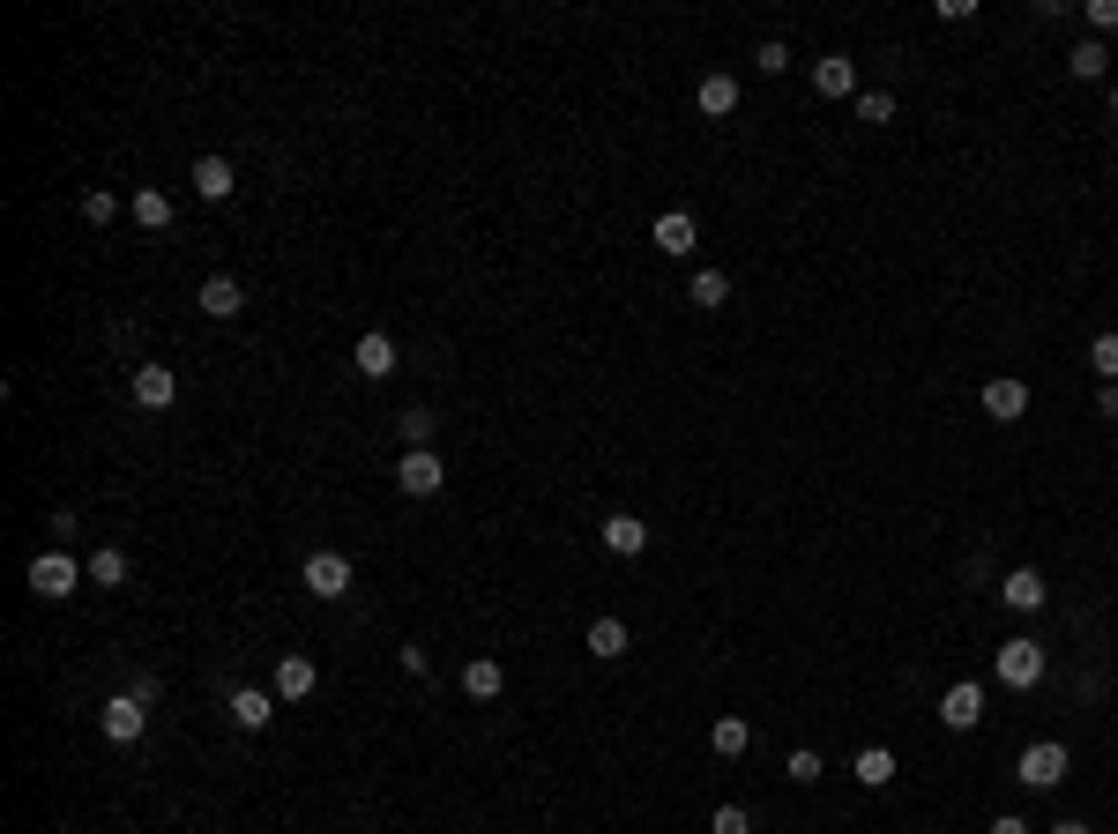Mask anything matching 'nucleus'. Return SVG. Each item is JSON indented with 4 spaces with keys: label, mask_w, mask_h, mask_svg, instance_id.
<instances>
[{
    "label": "nucleus",
    "mask_w": 1118,
    "mask_h": 834,
    "mask_svg": "<svg viewBox=\"0 0 1118 834\" xmlns=\"http://www.w3.org/2000/svg\"><path fill=\"white\" fill-rule=\"evenodd\" d=\"M992 671H999V686L1029 693V686H1043V648H1037V641H999Z\"/></svg>",
    "instance_id": "1"
},
{
    "label": "nucleus",
    "mask_w": 1118,
    "mask_h": 834,
    "mask_svg": "<svg viewBox=\"0 0 1118 834\" xmlns=\"http://www.w3.org/2000/svg\"><path fill=\"white\" fill-rule=\"evenodd\" d=\"M82 574H90V566H75L68 552H38V559H30V589L46 596V604H60V596H75Z\"/></svg>",
    "instance_id": "2"
},
{
    "label": "nucleus",
    "mask_w": 1118,
    "mask_h": 834,
    "mask_svg": "<svg viewBox=\"0 0 1118 834\" xmlns=\"http://www.w3.org/2000/svg\"><path fill=\"white\" fill-rule=\"evenodd\" d=\"M1015 775H1021L1029 790H1059V783H1067V745H1059V737H1037V745L1021 753Z\"/></svg>",
    "instance_id": "3"
},
{
    "label": "nucleus",
    "mask_w": 1118,
    "mask_h": 834,
    "mask_svg": "<svg viewBox=\"0 0 1118 834\" xmlns=\"http://www.w3.org/2000/svg\"><path fill=\"white\" fill-rule=\"evenodd\" d=\"M396 485L410 492V499H433V492L447 485L441 455H433V447H403V463H396Z\"/></svg>",
    "instance_id": "4"
},
{
    "label": "nucleus",
    "mask_w": 1118,
    "mask_h": 834,
    "mask_svg": "<svg viewBox=\"0 0 1118 834\" xmlns=\"http://www.w3.org/2000/svg\"><path fill=\"white\" fill-rule=\"evenodd\" d=\"M135 403H142V410H172L179 403V373L157 366V358H142V366H135Z\"/></svg>",
    "instance_id": "5"
},
{
    "label": "nucleus",
    "mask_w": 1118,
    "mask_h": 834,
    "mask_svg": "<svg viewBox=\"0 0 1118 834\" xmlns=\"http://www.w3.org/2000/svg\"><path fill=\"white\" fill-rule=\"evenodd\" d=\"M98 723H105V737H112V745H135V737H142V723H149V701H135V693H112Z\"/></svg>",
    "instance_id": "6"
},
{
    "label": "nucleus",
    "mask_w": 1118,
    "mask_h": 834,
    "mask_svg": "<svg viewBox=\"0 0 1118 834\" xmlns=\"http://www.w3.org/2000/svg\"><path fill=\"white\" fill-rule=\"evenodd\" d=\"M224 715H231L239 731H269V723H276V693L269 686H239L231 701H224Z\"/></svg>",
    "instance_id": "7"
},
{
    "label": "nucleus",
    "mask_w": 1118,
    "mask_h": 834,
    "mask_svg": "<svg viewBox=\"0 0 1118 834\" xmlns=\"http://www.w3.org/2000/svg\"><path fill=\"white\" fill-rule=\"evenodd\" d=\"M940 723H947V731H977V723H985V686H969V678H962V686H947L940 693Z\"/></svg>",
    "instance_id": "8"
},
{
    "label": "nucleus",
    "mask_w": 1118,
    "mask_h": 834,
    "mask_svg": "<svg viewBox=\"0 0 1118 834\" xmlns=\"http://www.w3.org/2000/svg\"><path fill=\"white\" fill-rule=\"evenodd\" d=\"M306 596H350V559L344 552H314V559H306Z\"/></svg>",
    "instance_id": "9"
},
{
    "label": "nucleus",
    "mask_w": 1118,
    "mask_h": 834,
    "mask_svg": "<svg viewBox=\"0 0 1118 834\" xmlns=\"http://www.w3.org/2000/svg\"><path fill=\"white\" fill-rule=\"evenodd\" d=\"M396 358H403L396 336H380V328H366V336H358V350H350V366L366 373V380H388V373H396Z\"/></svg>",
    "instance_id": "10"
},
{
    "label": "nucleus",
    "mask_w": 1118,
    "mask_h": 834,
    "mask_svg": "<svg viewBox=\"0 0 1118 834\" xmlns=\"http://www.w3.org/2000/svg\"><path fill=\"white\" fill-rule=\"evenodd\" d=\"M314 686H321V671H314L306 656H276V678H269V693H276V701H306Z\"/></svg>",
    "instance_id": "11"
},
{
    "label": "nucleus",
    "mask_w": 1118,
    "mask_h": 834,
    "mask_svg": "<svg viewBox=\"0 0 1118 834\" xmlns=\"http://www.w3.org/2000/svg\"><path fill=\"white\" fill-rule=\"evenodd\" d=\"M596 537H604V552H612V559H642V552H649L642 515H612L604 529H596Z\"/></svg>",
    "instance_id": "12"
},
{
    "label": "nucleus",
    "mask_w": 1118,
    "mask_h": 834,
    "mask_svg": "<svg viewBox=\"0 0 1118 834\" xmlns=\"http://www.w3.org/2000/svg\"><path fill=\"white\" fill-rule=\"evenodd\" d=\"M999 604H1007V612H1043V574L1037 566H1015V574L999 582Z\"/></svg>",
    "instance_id": "13"
},
{
    "label": "nucleus",
    "mask_w": 1118,
    "mask_h": 834,
    "mask_svg": "<svg viewBox=\"0 0 1118 834\" xmlns=\"http://www.w3.org/2000/svg\"><path fill=\"white\" fill-rule=\"evenodd\" d=\"M1021 410H1029V388H1021V380H1007V373H999V380H985V417L1015 425Z\"/></svg>",
    "instance_id": "14"
},
{
    "label": "nucleus",
    "mask_w": 1118,
    "mask_h": 834,
    "mask_svg": "<svg viewBox=\"0 0 1118 834\" xmlns=\"http://www.w3.org/2000/svg\"><path fill=\"white\" fill-rule=\"evenodd\" d=\"M195 306H201V314H209V320H231V314H239V306H247V291H239L231 276H209V284H201V291H195Z\"/></svg>",
    "instance_id": "15"
},
{
    "label": "nucleus",
    "mask_w": 1118,
    "mask_h": 834,
    "mask_svg": "<svg viewBox=\"0 0 1118 834\" xmlns=\"http://www.w3.org/2000/svg\"><path fill=\"white\" fill-rule=\"evenodd\" d=\"M694 239H701V224L686 217V209H664V217H656V254H694Z\"/></svg>",
    "instance_id": "16"
},
{
    "label": "nucleus",
    "mask_w": 1118,
    "mask_h": 834,
    "mask_svg": "<svg viewBox=\"0 0 1118 834\" xmlns=\"http://www.w3.org/2000/svg\"><path fill=\"white\" fill-rule=\"evenodd\" d=\"M231 187H239V172H231L224 157H195V195L201 201H231Z\"/></svg>",
    "instance_id": "17"
},
{
    "label": "nucleus",
    "mask_w": 1118,
    "mask_h": 834,
    "mask_svg": "<svg viewBox=\"0 0 1118 834\" xmlns=\"http://www.w3.org/2000/svg\"><path fill=\"white\" fill-rule=\"evenodd\" d=\"M709 745H716V761H739L745 745H753V723H745V715H716V723H709Z\"/></svg>",
    "instance_id": "18"
},
{
    "label": "nucleus",
    "mask_w": 1118,
    "mask_h": 834,
    "mask_svg": "<svg viewBox=\"0 0 1118 834\" xmlns=\"http://www.w3.org/2000/svg\"><path fill=\"white\" fill-rule=\"evenodd\" d=\"M499 686H507V671H499L493 656H471V663H463V693H471V701H499Z\"/></svg>",
    "instance_id": "19"
},
{
    "label": "nucleus",
    "mask_w": 1118,
    "mask_h": 834,
    "mask_svg": "<svg viewBox=\"0 0 1118 834\" xmlns=\"http://www.w3.org/2000/svg\"><path fill=\"white\" fill-rule=\"evenodd\" d=\"M694 98H701V112H709V120H731V112H739V82H731V75H701Z\"/></svg>",
    "instance_id": "20"
},
{
    "label": "nucleus",
    "mask_w": 1118,
    "mask_h": 834,
    "mask_svg": "<svg viewBox=\"0 0 1118 834\" xmlns=\"http://www.w3.org/2000/svg\"><path fill=\"white\" fill-rule=\"evenodd\" d=\"M813 90H820V98H858V68L835 52V60H820V68H813Z\"/></svg>",
    "instance_id": "21"
},
{
    "label": "nucleus",
    "mask_w": 1118,
    "mask_h": 834,
    "mask_svg": "<svg viewBox=\"0 0 1118 834\" xmlns=\"http://www.w3.org/2000/svg\"><path fill=\"white\" fill-rule=\"evenodd\" d=\"M686 298H694L701 314H716L723 298H731V276H723V269H694V284H686Z\"/></svg>",
    "instance_id": "22"
},
{
    "label": "nucleus",
    "mask_w": 1118,
    "mask_h": 834,
    "mask_svg": "<svg viewBox=\"0 0 1118 834\" xmlns=\"http://www.w3.org/2000/svg\"><path fill=\"white\" fill-rule=\"evenodd\" d=\"M858 783H865V790H888L894 783V753H888V745H865V753H858Z\"/></svg>",
    "instance_id": "23"
},
{
    "label": "nucleus",
    "mask_w": 1118,
    "mask_h": 834,
    "mask_svg": "<svg viewBox=\"0 0 1118 834\" xmlns=\"http://www.w3.org/2000/svg\"><path fill=\"white\" fill-rule=\"evenodd\" d=\"M590 656H604V663L626 656V618H596L590 626Z\"/></svg>",
    "instance_id": "24"
},
{
    "label": "nucleus",
    "mask_w": 1118,
    "mask_h": 834,
    "mask_svg": "<svg viewBox=\"0 0 1118 834\" xmlns=\"http://www.w3.org/2000/svg\"><path fill=\"white\" fill-rule=\"evenodd\" d=\"M90 582H98V589H120V582H127V552H112V544L90 552Z\"/></svg>",
    "instance_id": "25"
},
{
    "label": "nucleus",
    "mask_w": 1118,
    "mask_h": 834,
    "mask_svg": "<svg viewBox=\"0 0 1118 834\" xmlns=\"http://www.w3.org/2000/svg\"><path fill=\"white\" fill-rule=\"evenodd\" d=\"M135 224H149V231H165V224H172V195H157V187H142V195H135Z\"/></svg>",
    "instance_id": "26"
},
{
    "label": "nucleus",
    "mask_w": 1118,
    "mask_h": 834,
    "mask_svg": "<svg viewBox=\"0 0 1118 834\" xmlns=\"http://www.w3.org/2000/svg\"><path fill=\"white\" fill-rule=\"evenodd\" d=\"M1067 68L1081 75V82H1096V75L1111 68V52H1104V46H1096V38H1089V46H1074V60H1067Z\"/></svg>",
    "instance_id": "27"
},
{
    "label": "nucleus",
    "mask_w": 1118,
    "mask_h": 834,
    "mask_svg": "<svg viewBox=\"0 0 1118 834\" xmlns=\"http://www.w3.org/2000/svg\"><path fill=\"white\" fill-rule=\"evenodd\" d=\"M1089 366H1096V373H1104V380H1111V388H1118V328H1111V336H1096V344H1089Z\"/></svg>",
    "instance_id": "28"
},
{
    "label": "nucleus",
    "mask_w": 1118,
    "mask_h": 834,
    "mask_svg": "<svg viewBox=\"0 0 1118 834\" xmlns=\"http://www.w3.org/2000/svg\"><path fill=\"white\" fill-rule=\"evenodd\" d=\"M433 425H441L433 410H403V447H425V440H433Z\"/></svg>",
    "instance_id": "29"
},
{
    "label": "nucleus",
    "mask_w": 1118,
    "mask_h": 834,
    "mask_svg": "<svg viewBox=\"0 0 1118 834\" xmlns=\"http://www.w3.org/2000/svg\"><path fill=\"white\" fill-rule=\"evenodd\" d=\"M709 834H753V820H745V805H716Z\"/></svg>",
    "instance_id": "30"
},
{
    "label": "nucleus",
    "mask_w": 1118,
    "mask_h": 834,
    "mask_svg": "<svg viewBox=\"0 0 1118 834\" xmlns=\"http://www.w3.org/2000/svg\"><path fill=\"white\" fill-rule=\"evenodd\" d=\"M858 120H872V127L894 120V98H888V90H865V98H858Z\"/></svg>",
    "instance_id": "31"
},
{
    "label": "nucleus",
    "mask_w": 1118,
    "mask_h": 834,
    "mask_svg": "<svg viewBox=\"0 0 1118 834\" xmlns=\"http://www.w3.org/2000/svg\"><path fill=\"white\" fill-rule=\"evenodd\" d=\"M112 209H120V201L105 195V187H98V195H82V217H90V224H112Z\"/></svg>",
    "instance_id": "32"
},
{
    "label": "nucleus",
    "mask_w": 1118,
    "mask_h": 834,
    "mask_svg": "<svg viewBox=\"0 0 1118 834\" xmlns=\"http://www.w3.org/2000/svg\"><path fill=\"white\" fill-rule=\"evenodd\" d=\"M1089 30H1096V38L1118 30V0H1089Z\"/></svg>",
    "instance_id": "33"
},
{
    "label": "nucleus",
    "mask_w": 1118,
    "mask_h": 834,
    "mask_svg": "<svg viewBox=\"0 0 1118 834\" xmlns=\"http://www.w3.org/2000/svg\"><path fill=\"white\" fill-rule=\"evenodd\" d=\"M783 68H791V46H775V38H769V46H761V75H783Z\"/></svg>",
    "instance_id": "34"
},
{
    "label": "nucleus",
    "mask_w": 1118,
    "mask_h": 834,
    "mask_svg": "<svg viewBox=\"0 0 1118 834\" xmlns=\"http://www.w3.org/2000/svg\"><path fill=\"white\" fill-rule=\"evenodd\" d=\"M791 783H820V753H791Z\"/></svg>",
    "instance_id": "35"
},
{
    "label": "nucleus",
    "mask_w": 1118,
    "mask_h": 834,
    "mask_svg": "<svg viewBox=\"0 0 1118 834\" xmlns=\"http://www.w3.org/2000/svg\"><path fill=\"white\" fill-rule=\"evenodd\" d=\"M985 834H1029V827H1021L1015 812H999V820H992V827H985Z\"/></svg>",
    "instance_id": "36"
},
{
    "label": "nucleus",
    "mask_w": 1118,
    "mask_h": 834,
    "mask_svg": "<svg viewBox=\"0 0 1118 834\" xmlns=\"http://www.w3.org/2000/svg\"><path fill=\"white\" fill-rule=\"evenodd\" d=\"M1051 834H1089V827H1081V820H1059V827H1051Z\"/></svg>",
    "instance_id": "37"
},
{
    "label": "nucleus",
    "mask_w": 1118,
    "mask_h": 834,
    "mask_svg": "<svg viewBox=\"0 0 1118 834\" xmlns=\"http://www.w3.org/2000/svg\"><path fill=\"white\" fill-rule=\"evenodd\" d=\"M1111 120H1118V90H1111Z\"/></svg>",
    "instance_id": "38"
}]
</instances>
